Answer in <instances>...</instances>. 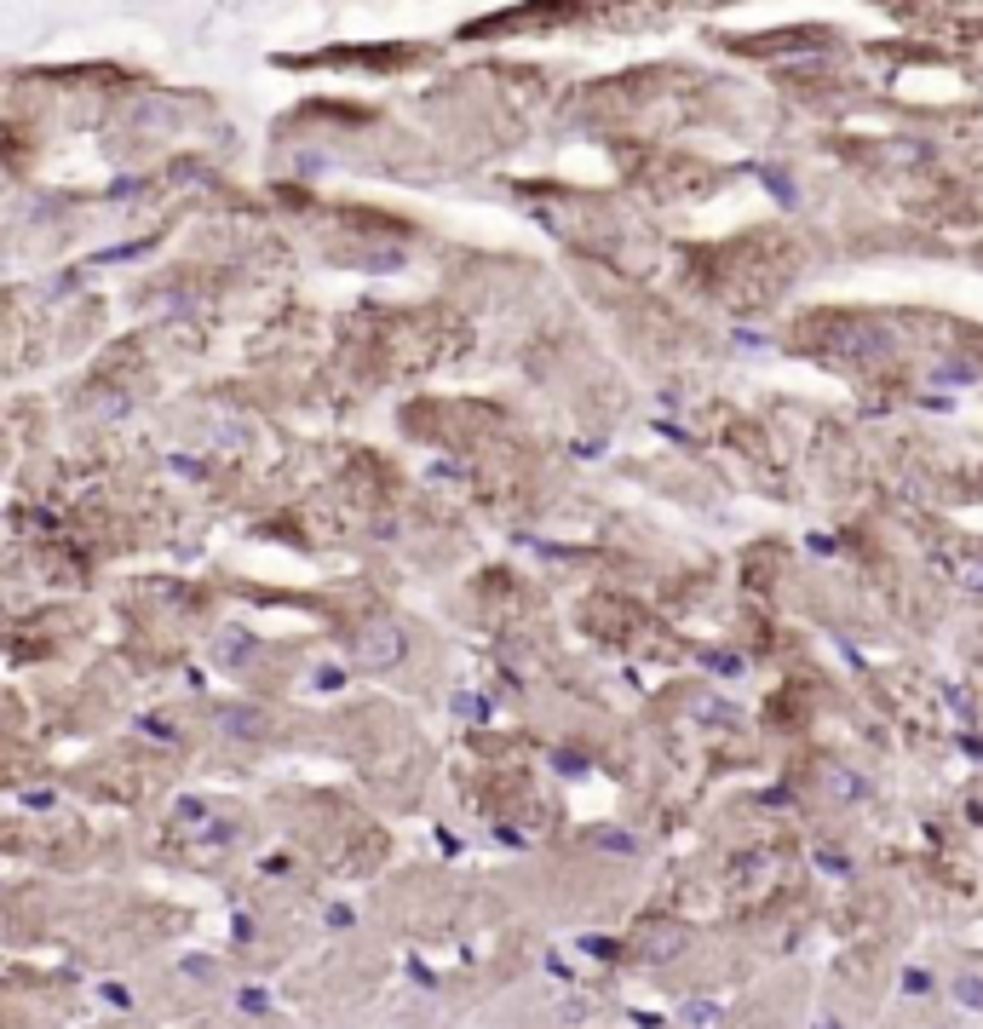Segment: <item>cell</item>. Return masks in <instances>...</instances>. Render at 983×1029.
Segmentation results:
<instances>
[]
</instances>
